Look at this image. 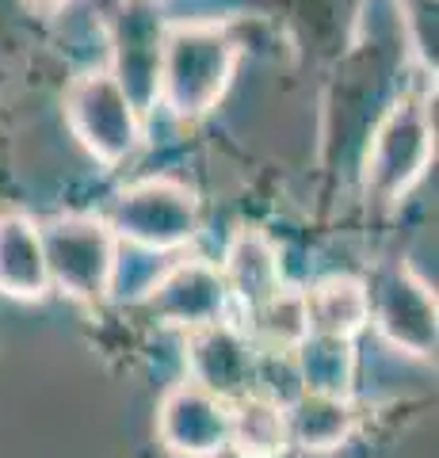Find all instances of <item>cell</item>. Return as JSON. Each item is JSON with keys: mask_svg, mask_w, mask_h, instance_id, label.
<instances>
[{"mask_svg": "<svg viewBox=\"0 0 439 458\" xmlns=\"http://www.w3.org/2000/svg\"><path fill=\"white\" fill-rule=\"evenodd\" d=\"M241 62V42L230 23L191 20L173 23L165 31L157 104L176 123H199L218 107Z\"/></svg>", "mask_w": 439, "mask_h": 458, "instance_id": "cell-1", "label": "cell"}, {"mask_svg": "<svg viewBox=\"0 0 439 458\" xmlns=\"http://www.w3.org/2000/svg\"><path fill=\"white\" fill-rule=\"evenodd\" d=\"M435 157V126L420 96H401L371 134L363 161V191L375 207H398L424 180Z\"/></svg>", "mask_w": 439, "mask_h": 458, "instance_id": "cell-2", "label": "cell"}, {"mask_svg": "<svg viewBox=\"0 0 439 458\" xmlns=\"http://www.w3.org/2000/svg\"><path fill=\"white\" fill-rule=\"evenodd\" d=\"M42 249H46L50 286H58L73 302L100 306L115 291L119 245L107 218L100 214H58L42 222Z\"/></svg>", "mask_w": 439, "mask_h": 458, "instance_id": "cell-3", "label": "cell"}, {"mask_svg": "<svg viewBox=\"0 0 439 458\" xmlns=\"http://www.w3.org/2000/svg\"><path fill=\"white\" fill-rule=\"evenodd\" d=\"M65 123L80 146L107 168L131 161L146 138V119L111 69H92L69 84Z\"/></svg>", "mask_w": 439, "mask_h": 458, "instance_id": "cell-4", "label": "cell"}, {"mask_svg": "<svg viewBox=\"0 0 439 458\" xmlns=\"http://www.w3.org/2000/svg\"><path fill=\"white\" fill-rule=\"evenodd\" d=\"M367 283L371 325L378 336L413 360H435L439 348V306L435 291L424 283L405 260H390L375 267Z\"/></svg>", "mask_w": 439, "mask_h": 458, "instance_id": "cell-5", "label": "cell"}, {"mask_svg": "<svg viewBox=\"0 0 439 458\" xmlns=\"http://www.w3.org/2000/svg\"><path fill=\"white\" fill-rule=\"evenodd\" d=\"M107 222L119 241L149 252H173L199 233V199L173 176H149L115 199Z\"/></svg>", "mask_w": 439, "mask_h": 458, "instance_id": "cell-6", "label": "cell"}, {"mask_svg": "<svg viewBox=\"0 0 439 458\" xmlns=\"http://www.w3.org/2000/svg\"><path fill=\"white\" fill-rule=\"evenodd\" d=\"M168 23L161 16L157 0H122L111 16V73L134 99V107L146 114L157 107V73L165 50Z\"/></svg>", "mask_w": 439, "mask_h": 458, "instance_id": "cell-7", "label": "cell"}, {"mask_svg": "<svg viewBox=\"0 0 439 458\" xmlns=\"http://www.w3.org/2000/svg\"><path fill=\"white\" fill-rule=\"evenodd\" d=\"M183 363L195 386L222 401L257 390V344L225 318L183 333Z\"/></svg>", "mask_w": 439, "mask_h": 458, "instance_id": "cell-8", "label": "cell"}, {"mask_svg": "<svg viewBox=\"0 0 439 458\" xmlns=\"http://www.w3.org/2000/svg\"><path fill=\"white\" fill-rule=\"evenodd\" d=\"M157 439L176 458H218L230 451V401L191 378L176 382L157 405Z\"/></svg>", "mask_w": 439, "mask_h": 458, "instance_id": "cell-9", "label": "cell"}, {"mask_svg": "<svg viewBox=\"0 0 439 458\" xmlns=\"http://www.w3.org/2000/svg\"><path fill=\"white\" fill-rule=\"evenodd\" d=\"M230 306V291L218 264L207 260H180L173 267H165V276L146 291V310L161 325L173 328H199L210 321L225 318Z\"/></svg>", "mask_w": 439, "mask_h": 458, "instance_id": "cell-10", "label": "cell"}, {"mask_svg": "<svg viewBox=\"0 0 439 458\" xmlns=\"http://www.w3.org/2000/svg\"><path fill=\"white\" fill-rule=\"evenodd\" d=\"M222 279L230 298H237V306L245 313H257L264 302L283 291V260L275 241L257 225H241L237 233L230 237L222 256Z\"/></svg>", "mask_w": 439, "mask_h": 458, "instance_id": "cell-11", "label": "cell"}, {"mask_svg": "<svg viewBox=\"0 0 439 458\" xmlns=\"http://www.w3.org/2000/svg\"><path fill=\"white\" fill-rule=\"evenodd\" d=\"M0 294L12 302H42L50 294L42 229L23 210L0 214Z\"/></svg>", "mask_w": 439, "mask_h": 458, "instance_id": "cell-12", "label": "cell"}, {"mask_svg": "<svg viewBox=\"0 0 439 458\" xmlns=\"http://www.w3.org/2000/svg\"><path fill=\"white\" fill-rule=\"evenodd\" d=\"M351 432H356V405H351V397L302 390L287 405L291 447H302L309 454H325V451L344 447Z\"/></svg>", "mask_w": 439, "mask_h": 458, "instance_id": "cell-13", "label": "cell"}, {"mask_svg": "<svg viewBox=\"0 0 439 458\" xmlns=\"http://www.w3.org/2000/svg\"><path fill=\"white\" fill-rule=\"evenodd\" d=\"M309 333H333L356 340L371 325V302L367 283L359 276H325L309 291H302Z\"/></svg>", "mask_w": 439, "mask_h": 458, "instance_id": "cell-14", "label": "cell"}, {"mask_svg": "<svg viewBox=\"0 0 439 458\" xmlns=\"http://www.w3.org/2000/svg\"><path fill=\"white\" fill-rule=\"evenodd\" d=\"M287 447V409L279 401L260 390L230 401V451L237 458H283Z\"/></svg>", "mask_w": 439, "mask_h": 458, "instance_id": "cell-15", "label": "cell"}, {"mask_svg": "<svg viewBox=\"0 0 439 458\" xmlns=\"http://www.w3.org/2000/svg\"><path fill=\"white\" fill-rule=\"evenodd\" d=\"M294 363H299L302 390L351 397V378H356V340L351 336L306 333L294 344Z\"/></svg>", "mask_w": 439, "mask_h": 458, "instance_id": "cell-16", "label": "cell"}, {"mask_svg": "<svg viewBox=\"0 0 439 458\" xmlns=\"http://www.w3.org/2000/svg\"><path fill=\"white\" fill-rule=\"evenodd\" d=\"M252 321V336L260 340V348H294L306 333V302H302V291H283L264 302L257 313H249Z\"/></svg>", "mask_w": 439, "mask_h": 458, "instance_id": "cell-17", "label": "cell"}, {"mask_svg": "<svg viewBox=\"0 0 439 458\" xmlns=\"http://www.w3.org/2000/svg\"><path fill=\"white\" fill-rule=\"evenodd\" d=\"M31 12H38V16H58V12L69 4V0H23Z\"/></svg>", "mask_w": 439, "mask_h": 458, "instance_id": "cell-18", "label": "cell"}]
</instances>
